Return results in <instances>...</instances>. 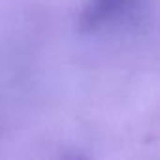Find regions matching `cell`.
Instances as JSON below:
<instances>
[{"mask_svg":"<svg viewBox=\"0 0 160 160\" xmlns=\"http://www.w3.org/2000/svg\"><path fill=\"white\" fill-rule=\"evenodd\" d=\"M130 2L132 0H87L79 15V28L85 32L98 30L121 15L130 6Z\"/></svg>","mask_w":160,"mask_h":160,"instance_id":"1","label":"cell"},{"mask_svg":"<svg viewBox=\"0 0 160 160\" xmlns=\"http://www.w3.org/2000/svg\"><path fill=\"white\" fill-rule=\"evenodd\" d=\"M64 160H87V158H83L81 154H72V156H68V158H64Z\"/></svg>","mask_w":160,"mask_h":160,"instance_id":"2","label":"cell"}]
</instances>
